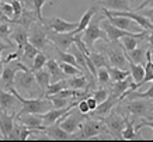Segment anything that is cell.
Wrapping results in <instances>:
<instances>
[{
	"label": "cell",
	"mask_w": 153,
	"mask_h": 142,
	"mask_svg": "<svg viewBox=\"0 0 153 142\" xmlns=\"http://www.w3.org/2000/svg\"><path fill=\"white\" fill-rule=\"evenodd\" d=\"M104 17H105V16L101 13V10L98 9L97 11L93 14L91 20L88 21L87 27L80 32V38H82V41L86 44V46L88 48V51L94 49V45H96V42H97L98 40L108 41V40H107L105 32L102 31V28L100 27V23H101V20L104 19Z\"/></svg>",
	"instance_id": "cell-1"
},
{
	"label": "cell",
	"mask_w": 153,
	"mask_h": 142,
	"mask_svg": "<svg viewBox=\"0 0 153 142\" xmlns=\"http://www.w3.org/2000/svg\"><path fill=\"white\" fill-rule=\"evenodd\" d=\"M97 49L105 55L108 65L114 68L128 69V61L124 54V46L121 45L120 41H102L97 45Z\"/></svg>",
	"instance_id": "cell-2"
},
{
	"label": "cell",
	"mask_w": 153,
	"mask_h": 142,
	"mask_svg": "<svg viewBox=\"0 0 153 142\" xmlns=\"http://www.w3.org/2000/svg\"><path fill=\"white\" fill-rule=\"evenodd\" d=\"M10 92L13 93L16 99L19 100V103L21 104V110L17 113L16 115H23V114H42V113H45L48 111L49 108H52V103L49 100H45V99H42V97H30V99H24L19 92H17V89H14L11 87L10 89Z\"/></svg>",
	"instance_id": "cell-3"
},
{
	"label": "cell",
	"mask_w": 153,
	"mask_h": 142,
	"mask_svg": "<svg viewBox=\"0 0 153 142\" xmlns=\"http://www.w3.org/2000/svg\"><path fill=\"white\" fill-rule=\"evenodd\" d=\"M14 89L24 90L30 96H34V97H44L41 93V89L38 86V83L35 82L34 73L25 65H23L21 69H19L16 76H14Z\"/></svg>",
	"instance_id": "cell-4"
},
{
	"label": "cell",
	"mask_w": 153,
	"mask_h": 142,
	"mask_svg": "<svg viewBox=\"0 0 153 142\" xmlns=\"http://www.w3.org/2000/svg\"><path fill=\"white\" fill-rule=\"evenodd\" d=\"M100 134H108L105 125L101 120H93L91 117H86L84 121L82 123L80 128L76 131L74 134H72V137L77 138V139H90V138H96L98 137ZM110 135V134H108Z\"/></svg>",
	"instance_id": "cell-5"
},
{
	"label": "cell",
	"mask_w": 153,
	"mask_h": 142,
	"mask_svg": "<svg viewBox=\"0 0 153 142\" xmlns=\"http://www.w3.org/2000/svg\"><path fill=\"white\" fill-rule=\"evenodd\" d=\"M126 113L134 115V118H148L152 120V99L150 97H138L128 100L126 104Z\"/></svg>",
	"instance_id": "cell-6"
},
{
	"label": "cell",
	"mask_w": 153,
	"mask_h": 142,
	"mask_svg": "<svg viewBox=\"0 0 153 142\" xmlns=\"http://www.w3.org/2000/svg\"><path fill=\"white\" fill-rule=\"evenodd\" d=\"M48 30L41 21H35L28 28V42L33 44L37 49H45L48 45Z\"/></svg>",
	"instance_id": "cell-7"
},
{
	"label": "cell",
	"mask_w": 153,
	"mask_h": 142,
	"mask_svg": "<svg viewBox=\"0 0 153 142\" xmlns=\"http://www.w3.org/2000/svg\"><path fill=\"white\" fill-rule=\"evenodd\" d=\"M86 117H87V114H82L80 111L76 113L73 108H70L68 113H65L58 120V123H59V127L63 131H66L68 134L72 135L80 128V125H82V123L84 121Z\"/></svg>",
	"instance_id": "cell-8"
},
{
	"label": "cell",
	"mask_w": 153,
	"mask_h": 142,
	"mask_svg": "<svg viewBox=\"0 0 153 142\" xmlns=\"http://www.w3.org/2000/svg\"><path fill=\"white\" fill-rule=\"evenodd\" d=\"M101 121L104 123V125H105L110 137L121 138V132H122V129L125 127V123H124V117H122V114H121L120 111L112 108L111 113L107 115V117H104Z\"/></svg>",
	"instance_id": "cell-9"
},
{
	"label": "cell",
	"mask_w": 153,
	"mask_h": 142,
	"mask_svg": "<svg viewBox=\"0 0 153 142\" xmlns=\"http://www.w3.org/2000/svg\"><path fill=\"white\" fill-rule=\"evenodd\" d=\"M23 62H20L19 59H16L13 64L4 65L0 68V89L3 90H10L11 87H14V76L17 73V70L21 69Z\"/></svg>",
	"instance_id": "cell-10"
},
{
	"label": "cell",
	"mask_w": 153,
	"mask_h": 142,
	"mask_svg": "<svg viewBox=\"0 0 153 142\" xmlns=\"http://www.w3.org/2000/svg\"><path fill=\"white\" fill-rule=\"evenodd\" d=\"M41 23L45 25L47 30L55 32H72L77 25V21H66V20L60 19V17H42Z\"/></svg>",
	"instance_id": "cell-11"
},
{
	"label": "cell",
	"mask_w": 153,
	"mask_h": 142,
	"mask_svg": "<svg viewBox=\"0 0 153 142\" xmlns=\"http://www.w3.org/2000/svg\"><path fill=\"white\" fill-rule=\"evenodd\" d=\"M121 101L118 97H114L111 96V94H108V97H107L104 101H101L100 104H97V107L94 108L93 111H90L88 113V117H97L98 120H102L104 117H107V115L111 113L112 108H115L117 104H120Z\"/></svg>",
	"instance_id": "cell-12"
},
{
	"label": "cell",
	"mask_w": 153,
	"mask_h": 142,
	"mask_svg": "<svg viewBox=\"0 0 153 142\" xmlns=\"http://www.w3.org/2000/svg\"><path fill=\"white\" fill-rule=\"evenodd\" d=\"M47 37L48 41H51L58 49L62 51H68V48L74 42V35L72 32H55L48 30Z\"/></svg>",
	"instance_id": "cell-13"
},
{
	"label": "cell",
	"mask_w": 153,
	"mask_h": 142,
	"mask_svg": "<svg viewBox=\"0 0 153 142\" xmlns=\"http://www.w3.org/2000/svg\"><path fill=\"white\" fill-rule=\"evenodd\" d=\"M105 19L115 25L117 28L120 30H125V31H131V32H140L142 28L135 23L134 20L128 19V17H124V16H105Z\"/></svg>",
	"instance_id": "cell-14"
},
{
	"label": "cell",
	"mask_w": 153,
	"mask_h": 142,
	"mask_svg": "<svg viewBox=\"0 0 153 142\" xmlns=\"http://www.w3.org/2000/svg\"><path fill=\"white\" fill-rule=\"evenodd\" d=\"M10 41L14 42L17 48H19V54H21V49L23 46L28 42V30L20 24L13 23V28H11V32H10Z\"/></svg>",
	"instance_id": "cell-15"
},
{
	"label": "cell",
	"mask_w": 153,
	"mask_h": 142,
	"mask_svg": "<svg viewBox=\"0 0 153 142\" xmlns=\"http://www.w3.org/2000/svg\"><path fill=\"white\" fill-rule=\"evenodd\" d=\"M96 4L110 11H128L132 9L129 0H97Z\"/></svg>",
	"instance_id": "cell-16"
},
{
	"label": "cell",
	"mask_w": 153,
	"mask_h": 142,
	"mask_svg": "<svg viewBox=\"0 0 153 142\" xmlns=\"http://www.w3.org/2000/svg\"><path fill=\"white\" fill-rule=\"evenodd\" d=\"M42 135L49 138V139H73V137L70 134H68L66 131H63V129L60 128L58 121L51 124V125L44 127L42 128Z\"/></svg>",
	"instance_id": "cell-17"
},
{
	"label": "cell",
	"mask_w": 153,
	"mask_h": 142,
	"mask_svg": "<svg viewBox=\"0 0 153 142\" xmlns=\"http://www.w3.org/2000/svg\"><path fill=\"white\" fill-rule=\"evenodd\" d=\"M118 111L121 113V110L118 108ZM122 114V113H121ZM124 117V123H125V127L121 132V139H125V141H131V139H143V137L140 135V132H136L135 131V120H129L128 118V114H122Z\"/></svg>",
	"instance_id": "cell-18"
},
{
	"label": "cell",
	"mask_w": 153,
	"mask_h": 142,
	"mask_svg": "<svg viewBox=\"0 0 153 142\" xmlns=\"http://www.w3.org/2000/svg\"><path fill=\"white\" fill-rule=\"evenodd\" d=\"M134 84V80L131 76H126L125 79H122V80H117V82H111L108 86H110V94L114 97H118L120 99L121 94H124L126 90H129L131 87Z\"/></svg>",
	"instance_id": "cell-19"
},
{
	"label": "cell",
	"mask_w": 153,
	"mask_h": 142,
	"mask_svg": "<svg viewBox=\"0 0 153 142\" xmlns=\"http://www.w3.org/2000/svg\"><path fill=\"white\" fill-rule=\"evenodd\" d=\"M14 113L7 110L0 108V131H1V137L3 139H7V135L10 134L14 124Z\"/></svg>",
	"instance_id": "cell-20"
},
{
	"label": "cell",
	"mask_w": 153,
	"mask_h": 142,
	"mask_svg": "<svg viewBox=\"0 0 153 142\" xmlns=\"http://www.w3.org/2000/svg\"><path fill=\"white\" fill-rule=\"evenodd\" d=\"M152 46V42H149L148 46H142V45H138L136 48H134L132 51H124V54H125V58L126 61H131V62H134V64H142L143 65L145 59H146V49Z\"/></svg>",
	"instance_id": "cell-21"
},
{
	"label": "cell",
	"mask_w": 153,
	"mask_h": 142,
	"mask_svg": "<svg viewBox=\"0 0 153 142\" xmlns=\"http://www.w3.org/2000/svg\"><path fill=\"white\" fill-rule=\"evenodd\" d=\"M17 121L20 124H23L28 128H37V129H41L44 128L42 125V118H41V114H23V115H14Z\"/></svg>",
	"instance_id": "cell-22"
},
{
	"label": "cell",
	"mask_w": 153,
	"mask_h": 142,
	"mask_svg": "<svg viewBox=\"0 0 153 142\" xmlns=\"http://www.w3.org/2000/svg\"><path fill=\"white\" fill-rule=\"evenodd\" d=\"M34 73V78H35V82L38 83V86H39V89H41V93L42 96H45V90H47L48 84L51 83V75H49V72H48L47 69H38V70H35V72H33Z\"/></svg>",
	"instance_id": "cell-23"
},
{
	"label": "cell",
	"mask_w": 153,
	"mask_h": 142,
	"mask_svg": "<svg viewBox=\"0 0 153 142\" xmlns=\"http://www.w3.org/2000/svg\"><path fill=\"white\" fill-rule=\"evenodd\" d=\"M100 9L97 4H93L91 7H88V10L86 11V13L82 16V19L77 21V25H76V28H74L73 31H72V34H79V32H82L84 30V28L87 27L88 21L91 20V17H93V14L97 11V10Z\"/></svg>",
	"instance_id": "cell-24"
},
{
	"label": "cell",
	"mask_w": 153,
	"mask_h": 142,
	"mask_svg": "<svg viewBox=\"0 0 153 142\" xmlns=\"http://www.w3.org/2000/svg\"><path fill=\"white\" fill-rule=\"evenodd\" d=\"M45 68L51 75V82H56L59 79H65V73L62 72V69L59 68V64L56 62L55 59H47V64H45Z\"/></svg>",
	"instance_id": "cell-25"
},
{
	"label": "cell",
	"mask_w": 153,
	"mask_h": 142,
	"mask_svg": "<svg viewBox=\"0 0 153 142\" xmlns=\"http://www.w3.org/2000/svg\"><path fill=\"white\" fill-rule=\"evenodd\" d=\"M35 21H37V17H35L34 10L23 9V11H21V14H20V17L16 20V21H13V23L20 24V25H23V27H25L28 30L30 25H31L33 23H35Z\"/></svg>",
	"instance_id": "cell-26"
},
{
	"label": "cell",
	"mask_w": 153,
	"mask_h": 142,
	"mask_svg": "<svg viewBox=\"0 0 153 142\" xmlns=\"http://www.w3.org/2000/svg\"><path fill=\"white\" fill-rule=\"evenodd\" d=\"M66 82H68V87L69 89H90L88 87V82L86 76L84 75H77V76H70V79H66Z\"/></svg>",
	"instance_id": "cell-27"
},
{
	"label": "cell",
	"mask_w": 153,
	"mask_h": 142,
	"mask_svg": "<svg viewBox=\"0 0 153 142\" xmlns=\"http://www.w3.org/2000/svg\"><path fill=\"white\" fill-rule=\"evenodd\" d=\"M88 55V58L91 59V62L94 64V66L96 68H107V66H110L108 65V61H107V58H105V55L102 54V52H96V51H90L87 54Z\"/></svg>",
	"instance_id": "cell-28"
},
{
	"label": "cell",
	"mask_w": 153,
	"mask_h": 142,
	"mask_svg": "<svg viewBox=\"0 0 153 142\" xmlns=\"http://www.w3.org/2000/svg\"><path fill=\"white\" fill-rule=\"evenodd\" d=\"M108 75H110V80L111 82H117V80H122L126 76H129V70L128 69H120V68H114V66H107Z\"/></svg>",
	"instance_id": "cell-29"
},
{
	"label": "cell",
	"mask_w": 153,
	"mask_h": 142,
	"mask_svg": "<svg viewBox=\"0 0 153 142\" xmlns=\"http://www.w3.org/2000/svg\"><path fill=\"white\" fill-rule=\"evenodd\" d=\"M47 55L44 54V52H38L37 55L34 56V59H33V65H31V72H35V70H38V69H42V68H45V64H47Z\"/></svg>",
	"instance_id": "cell-30"
},
{
	"label": "cell",
	"mask_w": 153,
	"mask_h": 142,
	"mask_svg": "<svg viewBox=\"0 0 153 142\" xmlns=\"http://www.w3.org/2000/svg\"><path fill=\"white\" fill-rule=\"evenodd\" d=\"M59 68L62 69V72L65 73V76H77V75H83V70L77 69L76 66L70 64H66V62H59Z\"/></svg>",
	"instance_id": "cell-31"
},
{
	"label": "cell",
	"mask_w": 153,
	"mask_h": 142,
	"mask_svg": "<svg viewBox=\"0 0 153 142\" xmlns=\"http://www.w3.org/2000/svg\"><path fill=\"white\" fill-rule=\"evenodd\" d=\"M96 79L100 86H108L111 80H110V75L107 68H97V73H96Z\"/></svg>",
	"instance_id": "cell-32"
},
{
	"label": "cell",
	"mask_w": 153,
	"mask_h": 142,
	"mask_svg": "<svg viewBox=\"0 0 153 142\" xmlns=\"http://www.w3.org/2000/svg\"><path fill=\"white\" fill-rule=\"evenodd\" d=\"M11 28H13V23L11 21H0V40H7L10 44L13 42L10 41V32H11Z\"/></svg>",
	"instance_id": "cell-33"
},
{
	"label": "cell",
	"mask_w": 153,
	"mask_h": 142,
	"mask_svg": "<svg viewBox=\"0 0 153 142\" xmlns=\"http://www.w3.org/2000/svg\"><path fill=\"white\" fill-rule=\"evenodd\" d=\"M47 99L52 103V108H63L66 105H69V99H63V97L58 96H47Z\"/></svg>",
	"instance_id": "cell-34"
},
{
	"label": "cell",
	"mask_w": 153,
	"mask_h": 142,
	"mask_svg": "<svg viewBox=\"0 0 153 142\" xmlns=\"http://www.w3.org/2000/svg\"><path fill=\"white\" fill-rule=\"evenodd\" d=\"M47 3H52V0H33L34 13H35V17H37L38 21H41V19L44 17L42 16V7H44V4H47Z\"/></svg>",
	"instance_id": "cell-35"
},
{
	"label": "cell",
	"mask_w": 153,
	"mask_h": 142,
	"mask_svg": "<svg viewBox=\"0 0 153 142\" xmlns=\"http://www.w3.org/2000/svg\"><path fill=\"white\" fill-rule=\"evenodd\" d=\"M108 94H110V93H108V90H107V89H104V87H100V89H97L96 92L91 93V96L96 99L97 104H100L101 101L105 100L107 97H108Z\"/></svg>",
	"instance_id": "cell-36"
},
{
	"label": "cell",
	"mask_w": 153,
	"mask_h": 142,
	"mask_svg": "<svg viewBox=\"0 0 153 142\" xmlns=\"http://www.w3.org/2000/svg\"><path fill=\"white\" fill-rule=\"evenodd\" d=\"M10 4H11V9H13V20H11V23H13V21H16L20 17V14L23 11V6H21V3H20L19 0L10 1Z\"/></svg>",
	"instance_id": "cell-37"
},
{
	"label": "cell",
	"mask_w": 153,
	"mask_h": 142,
	"mask_svg": "<svg viewBox=\"0 0 153 142\" xmlns=\"http://www.w3.org/2000/svg\"><path fill=\"white\" fill-rule=\"evenodd\" d=\"M0 7H1L3 16H4L9 21H11V20H13V9H11V4H10V3H4V1H0Z\"/></svg>",
	"instance_id": "cell-38"
},
{
	"label": "cell",
	"mask_w": 153,
	"mask_h": 142,
	"mask_svg": "<svg viewBox=\"0 0 153 142\" xmlns=\"http://www.w3.org/2000/svg\"><path fill=\"white\" fill-rule=\"evenodd\" d=\"M77 110H79L82 114H88V113H90V108H88L86 100H80L79 103H77Z\"/></svg>",
	"instance_id": "cell-39"
},
{
	"label": "cell",
	"mask_w": 153,
	"mask_h": 142,
	"mask_svg": "<svg viewBox=\"0 0 153 142\" xmlns=\"http://www.w3.org/2000/svg\"><path fill=\"white\" fill-rule=\"evenodd\" d=\"M152 6H153V0H143V1H142V3L138 6V7L131 9V10H134V11H140V10L148 9V7H152Z\"/></svg>",
	"instance_id": "cell-40"
},
{
	"label": "cell",
	"mask_w": 153,
	"mask_h": 142,
	"mask_svg": "<svg viewBox=\"0 0 153 142\" xmlns=\"http://www.w3.org/2000/svg\"><path fill=\"white\" fill-rule=\"evenodd\" d=\"M84 100H86V103H87V105H88V108H90V111H93L94 108L97 107V101H96V99H94L93 96L86 97Z\"/></svg>",
	"instance_id": "cell-41"
},
{
	"label": "cell",
	"mask_w": 153,
	"mask_h": 142,
	"mask_svg": "<svg viewBox=\"0 0 153 142\" xmlns=\"http://www.w3.org/2000/svg\"><path fill=\"white\" fill-rule=\"evenodd\" d=\"M23 9H27V10H34V4H33V0H19Z\"/></svg>",
	"instance_id": "cell-42"
},
{
	"label": "cell",
	"mask_w": 153,
	"mask_h": 142,
	"mask_svg": "<svg viewBox=\"0 0 153 142\" xmlns=\"http://www.w3.org/2000/svg\"><path fill=\"white\" fill-rule=\"evenodd\" d=\"M0 1H4V3H10V1H13V0H0Z\"/></svg>",
	"instance_id": "cell-43"
},
{
	"label": "cell",
	"mask_w": 153,
	"mask_h": 142,
	"mask_svg": "<svg viewBox=\"0 0 153 142\" xmlns=\"http://www.w3.org/2000/svg\"><path fill=\"white\" fill-rule=\"evenodd\" d=\"M0 139H3V137H1V134H0Z\"/></svg>",
	"instance_id": "cell-44"
}]
</instances>
